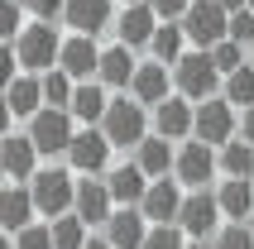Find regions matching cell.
<instances>
[{"label": "cell", "mask_w": 254, "mask_h": 249, "mask_svg": "<svg viewBox=\"0 0 254 249\" xmlns=\"http://www.w3.org/2000/svg\"><path fill=\"white\" fill-rule=\"evenodd\" d=\"M173 82H178V91H183L187 101H206V96L221 91L226 72H221V62H216L211 48H192V53H183L178 62H173Z\"/></svg>", "instance_id": "cell-1"}, {"label": "cell", "mask_w": 254, "mask_h": 249, "mask_svg": "<svg viewBox=\"0 0 254 249\" xmlns=\"http://www.w3.org/2000/svg\"><path fill=\"white\" fill-rule=\"evenodd\" d=\"M101 129L111 134L115 149H139L144 134H149V115H144V101L129 91V96H111L106 115H101Z\"/></svg>", "instance_id": "cell-2"}, {"label": "cell", "mask_w": 254, "mask_h": 249, "mask_svg": "<svg viewBox=\"0 0 254 249\" xmlns=\"http://www.w3.org/2000/svg\"><path fill=\"white\" fill-rule=\"evenodd\" d=\"M14 43V53H19V67L24 72H48L58 67V58H63V34L53 29V19H34V24H24V34Z\"/></svg>", "instance_id": "cell-3"}, {"label": "cell", "mask_w": 254, "mask_h": 249, "mask_svg": "<svg viewBox=\"0 0 254 249\" xmlns=\"http://www.w3.org/2000/svg\"><path fill=\"white\" fill-rule=\"evenodd\" d=\"M183 29L192 39V48H216L221 39H230V10L221 0H192L183 14Z\"/></svg>", "instance_id": "cell-4"}, {"label": "cell", "mask_w": 254, "mask_h": 249, "mask_svg": "<svg viewBox=\"0 0 254 249\" xmlns=\"http://www.w3.org/2000/svg\"><path fill=\"white\" fill-rule=\"evenodd\" d=\"M77 115L67 111V106H43L34 120H29V134H34V144H39L43 158H58V153L72 149V134H77Z\"/></svg>", "instance_id": "cell-5"}, {"label": "cell", "mask_w": 254, "mask_h": 249, "mask_svg": "<svg viewBox=\"0 0 254 249\" xmlns=\"http://www.w3.org/2000/svg\"><path fill=\"white\" fill-rule=\"evenodd\" d=\"M34 201H39V216H63V211L77 206V182H72V168H39L34 178Z\"/></svg>", "instance_id": "cell-6"}, {"label": "cell", "mask_w": 254, "mask_h": 249, "mask_svg": "<svg viewBox=\"0 0 254 249\" xmlns=\"http://www.w3.org/2000/svg\"><path fill=\"white\" fill-rule=\"evenodd\" d=\"M173 173L183 178V187H206V182L221 173V153H216V144H206V139H183L178 144V163H173Z\"/></svg>", "instance_id": "cell-7"}, {"label": "cell", "mask_w": 254, "mask_h": 249, "mask_svg": "<svg viewBox=\"0 0 254 249\" xmlns=\"http://www.w3.org/2000/svg\"><path fill=\"white\" fill-rule=\"evenodd\" d=\"M192 134L197 139H206V144H226V139H235L240 134V120H235V106H230L226 96H206V101H197V124H192Z\"/></svg>", "instance_id": "cell-8"}, {"label": "cell", "mask_w": 254, "mask_h": 249, "mask_svg": "<svg viewBox=\"0 0 254 249\" xmlns=\"http://www.w3.org/2000/svg\"><path fill=\"white\" fill-rule=\"evenodd\" d=\"M111 134L101 129V124H82L77 134H72V149H67V158H72V173H106V163H111Z\"/></svg>", "instance_id": "cell-9"}, {"label": "cell", "mask_w": 254, "mask_h": 249, "mask_svg": "<svg viewBox=\"0 0 254 249\" xmlns=\"http://www.w3.org/2000/svg\"><path fill=\"white\" fill-rule=\"evenodd\" d=\"M183 201H187V196H183V178L173 173V178H154V182H149V192H144L139 211H144L154 225H178Z\"/></svg>", "instance_id": "cell-10"}, {"label": "cell", "mask_w": 254, "mask_h": 249, "mask_svg": "<svg viewBox=\"0 0 254 249\" xmlns=\"http://www.w3.org/2000/svg\"><path fill=\"white\" fill-rule=\"evenodd\" d=\"M221 221H226V211H221L216 192H206V187H197V192L187 196V201H183V216H178V225L187 230V240H206Z\"/></svg>", "instance_id": "cell-11"}, {"label": "cell", "mask_w": 254, "mask_h": 249, "mask_svg": "<svg viewBox=\"0 0 254 249\" xmlns=\"http://www.w3.org/2000/svg\"><path fill=\"white\" fill-rule=\"evenodd\" d=\"M39 144H34V134H5V144H0V173L10 182H29L34 173H39Z\"/></svg>", "instance_id": "cell-12"}, {"label": "cell", "mask_w": 254, "mask_h": 249, "mask_svg": "<svg viewBox=\"0 0 254 249\" xmlns=\"http://www.w3.org/2000/svg\"><path fill=\"white\" fill-rule=\"evenodd\" d=\"M48 101H43V72H19L5 82V111L14 120H34Z\"/></svg>", "instance_id": "cell-13"}, {"label": "cell", "mask_w": 254, "mask_h": 249, "mask_svg": "<svg viewBox=\"0 0 254 249\" xmlns=\"http://www.w3.org/2000/svg\"><path fill=\"white\" fill-rule=\"evenodd\" d=\"M192 124H197V111H192V101L183 96V91H173L168 101H158L154 106V134L163 139H192Z\"/></svg>", "instance_id": "cell-14"}, {"label": "cell", "mask_w": 254, "mask_h": 249, "mask_svg": "<svg viewBox=\"0 0 254 249\" xmlns=\"http://www.w3.org/2000/svg\"><path fill=\"white\" fill-rule=\"evenodd\" d=\"M149 230H154V221H149L139 206H115L111 221H106V240H111L115 249H144Z\"/></svg>", "instance_id": "cell-15"}, {"label": "cell", "mask_w": 254, "mask_h": 249, "mask_svg": "<svg viewBox=\"0 0 254 249\" xmlns=\"http://www.w3.org/2000/svg\"><path fill=\"white\" fill-rule=\"evenodd\" d=\"M154 29H158V10L149 0H134V5H125V10L115 14V34H120V43H129V48H149Z\"/></svg>", "instance_id": "cell-16"}, {"label": "cell", "mask_w": 254, "mask_h": 249, "mask_svg": "<svg viewBox=\"0 0 254 249\" xmlns=\"http://www.w3.org/2000/svg\"><path fill=\"white\" fill-rule=\"evenodd\" d=\"M58 67H67L77 82H91L101 72V48H96V34H67L63 39V58Z\"/></svg>", "instance_id": "cell-17"}, {"label": "cell", "mask_w": 254, "mask_h": 249, "mask_svg": "<svg viewBox=\"0 0 254 249\" xmlns=\"http://www.w3.org/2000/svg\"><path fill=\"white\" fill-rule=\"evenodd\" d=\"M77 216H82L86 225H106L111 221V211H115V196H111V182L106 178H91L86 173L82 182H77Z\"/></svg>", "instance_id": "cell-18"}, {"label": "cell", "mask_w": 254, "mask_h": 249, "mask_svg": "<svg viewBox=\"0 0 254 249\" xmlns=\"http://www.w3.org/2000/svg\"><path fill=\"white\" fill-rule=\"evenodd\" d=\"M129 91H134L144 106H158V101H168L173 91H178V82H173V67H168V62H158V58L139 62V72H134Z\"/></svg>", "instance_id": "cell-19"}, {"label": "cell", "mask_w": 254, "mask_h": 249, "mask_svg": "<svg viewBox=\"0 0 254 249\" xmlns=\"http://www.w3.org/2000/svg\"><path fill=\"white\" fill-rule=\"evenodd\" d=\"M63 19L72 34H101L115 24V0H67Z\"/></svg>", "instance_id": "cell-20"}, {"label": "cell", "mask_w": 254, "mask_h": 249, "mask_svg": "<svg viewBox=\"0 0 254 249\" xmlns=\"http://www.w3.org/2000/svg\"><path fill=\"white\" fill-rule=\"evenodd\" d=\"M34 216H39V201H34V187L29 182H10L5 187V196H0V225L5 230H24V225H34Z\"/></svg>", "instance_id": "cell-21"}, {"label": "cell", "mask_w": 254, "mask_h": 249, "mask_svg": "<svg viewBox=\"0 0 254 249\" xmlns=\"http://www.w3.org/2000/svg\"><path fill=\"white\" fill-rule=\"evenodd\" d=\"M134 72H139V62H134V48L129 43H111V48H101V82L111 86V91H125L129 82H134Z\"/></svg>", "instance_id": "cell-22"}, {"label": "cell", "mask_w": 254, "mask_h": 249, "mask_svg": "<svg viewBox=\"0 0 254 249\" xmlns=\"http://www.w3.org/2000/svg\"><path fill=\"white\" fill-rule=\"evenodd\" d=\"M111 86L101 82V77H91V82H77V91H72V106L67 111L77 115V124H101V115H106V106H111V96H106Z\"/></svg>", "instance_id": "cell-23"}, {"label": "cell", "mask_w": 254, "mask_h": 249, "mask_svg": "<svg viewBox=\"0 0 254 249\" xmlns=\"http://www.w3.org/2000/svg\"><path fill=\"white\" fill-rule=\"evenodd\" d=\"M106 182H111V196H115V206H139L154 178H149V173H144L139 163H120V168H115V173H111Z\"/></svg>", "instance_id": "cell-24"}, {"label": "cell", "mask_w": 254, "mask_h": 249, "mask_svg": "<svg viewBox=\"0 0 254 249\" xmlns=\"http://www.w3.org/2000/svg\"><path fill=\"white\" fill-rule=\"evenodd\" d=\"M216 201L226 211V221H250L254 216V178H226L216 187Z\"/></svg>", "instance_id": "cell-25"}, {"label": "cell", "mask_w": 254, "mask_h": 249, "mask_svg": "<svg viewBox=\"0 0 254 249\" xmlns=\"http://www.w3.org/2000/svg\"><path fill=\"white\" fill-rule=\"evenodd\" d=\"M134 163H139L149 178H168L173 163H178V144H173V139H163V134H144L139 153H134Z\"/></svg>", "instance_id": "cell-26"}, {"label": "cell", "mask_w": 254, "mask_h": 249, "mask_svg": "<svg viewBox=\"0 0 254 249\" xmlns=\"http://www.w3.org/2000/svg\"><path fill=\"white\" fill-rule=\"evenodd\" d=\"M187 29H183V19H158V29H154V39H149V58H158V62H178V58L187 53Z\"/></svg>", "instance_id": "cell-27"}, {"label": "cell", "mask_w": 254, "mask_h": 249, "mask_svg": "<svg viewBox=\"0 0 254 249\" xmlns=\"http://www.w3.org/2000/svg\"><path fill=\"white\" fill-rule=\"evenodd\" d=\"M216 153H221V173H226V178H254V144L245 134L226 139Z\"/></svg>", "instance_id": "cell-28"}, {"label": "cell", "mask_w": 254, "mask_h": 249, "mask_svg": "<svg viewBox=\"0 0 254 249\" xmlns=\"http://www.w3.org/2000/svg\"><path fill=\"white\" fill-rule=\"evenodd\" d=\"M53 240L58 249H86V221L77 216V211H63V216H53Z\"/></svg>", "instance_id": "cell-29"}, {"label": "cell", "mask_w": 254, "mask_h": 249, "mask_svg": "<svg viewBox=\"0 0 254 249\" xmlns=\"http://www.w3.org/2000/svg\"><path fill=\"white\" fill-rule=\"evenodd\" d=\"M226 101L235 111H250L254 106V62H245V67H235L226 77Z\"/></svg>", "instance_id": "cell-30"}, {"label": "cell", "mask_w": 254, "mask_h": 249, "mask_svg": "<svg viewBox=\"0 0 254 249\" xmlns=\"http://www.w3.org/2000/svg\"><path fill=\"white\" fill-rule=\"evenodd\" d=\"M72 91H77V77L67 67H48L43 72V101L48 106H72Z\"/></svg>", "instance_id": "cell-31"}, {"label": "cell", "mask_w": 254, "mask_h": 249, "mask_svg": "<svg viewBox=\"0 0 254 249\" xmlns=\"http://www.w3.org/2000/svg\"><path fill=\"white\" fill-rule=\"evenodd\" d=\"M192 240H187L183 225H154L149 230V240H144V249H187Z\"/></svg>", "instance_id": "cell-32"}, {"label": "cell", "mask_w": 254, "mask_h": 249, "mask_svg": "<svg viewBox=\"0 0 254 249\" xmlns=\"http://www.w3.org/2000/svg\"><path fill=\"white\" fill-rule=\"evenodd\" d=\"M10 249H58L53 225H48V230H43V225H24V230H14Z\"/></svg>", "instance_id": "cell-33"}, {"label": "cell", "mask_w": 254, "mask_h": 249, "mask_svg": "<svg viewBox=\"0 0 254 249\" xmlns=\"http://www.w3.org/2000/svg\"><path fill=\"white\" fill-rule=\"evenodd\" d=\"M216 249H254V230L250 221H230L221 235H216Z\"/></svg>", "instance_id": "cell-34"}, {"label": "cell", "mask_w": 254, "mask_h": 249, "mask_svg": "<svg viewBox=\"0 0 254 249\" xmlns=\"http://www.w3.org/2000/svg\"><path fill=\"white\" fill-rule=\"evenodd\" d=\"M211 53H216V62H221V72H226V77H230L235 67H245V62H250V58H245V43H235V39H221Z\"/></svg>", "instance_id": "cell-35"}, {"label": "cell", "mask_w": 254, "mask_h": 249, "mask_svg": "<svg viewBox=\"0 0 254 249\" xmlns=\"http://www.w3.org/2000/svg\"><path fill=\"white\" fill-rule=\"evenodd\" d=\"M24 0H5L0 5V29H5V39H19L24 34V10H19Z\"/></svg>", "instance_id": "cell-36"}, {"label": "cell", "mask_w": 254, "mask_h": 249, "mask_svg": "<svg viewBox=\"0 0 254 249\" xmlns=\"http://www.w3.org/2000/svg\"><path fill=\"white\" fill-rule=\"evenodd\" d=\"M230 39H235V43H250V48H254V10H250V5L230 14Z\"/></svg>", "instance_id": "cell-37"}, {"label": "cell", "mask_w": 254, "mask_h": 249, "mask_svg": "<svg viewBox=\"0 0 254 249\" xmlns=\"http://www.w3.org/2000/svg\"><path fill=\"white\" fill-rule=\"evenodd\" d=\"M24 10L34 14V19H63L67 0H24Z\"/></svg>", "instance_id": "cell-38"}, {"label": "cell", "mask_w": 254, "mask_h": 249, "mask_svg": "<svg viewBox=\"0 0 254 249\" xmlns=\"http://www.w3.org/2000/svg\"><path fill=\"white\" fill-rule=\"evenodd\" d=\"M149 5H154V10H158V19H183L192 0H149Z\"/></svg>", "instance_id": "cell-39"}, {"label": "cell", "mask_w": 254, "mask_h": 249, "mask_svg": "<svg viewBox=\"0 0 254 249\" xmlns=\"http://www.w3.org/2000/svg\"><path fill=\"white\" fill-rule=\"evenodd\" d=\"M240 134H245V139H250V144H254V106H250V111H245V120H240Z\"/></svg>", "instance_id": "cell-40"}, {"label": "cell", "mask_w": 254, "mask_h": 249, "mask_svg": "<svg viewBox=\"0 0 254 249\" xmlns=\"http://www.w3.org/2000/svg\"><path fill=\"white\" fill-rule=\"evenodd\" d=\"M221 5H226V10L235 14V10H245V5H250V0H221Z\"/></svg>", "instance_id": "cell-41"}, {"label": "cell", "mask_w": 254, "mask_h": 249, "mask_svg": "<svg viewBox=\"0 0 254 249\" xmlns=\"http://www.w3.org/2000/svg\"><path fill=\"white\" fill-rule=\"evenodd\" d=\"M86 249H115L111 240H86Z\"/></svg>", "instance_id": "cell-42"}, {"label": "cell", "mask_w": 254, "mask_h": 249, "mask_svg": "<svg viewBox=\"0 0 254 249\" xmlns=\"http://www.w3.org/2000/svg\"><path fill=\"white\" fill-rule=\"evenodd\" d=\"M187 249H216V245H206V240H192V245H187Z\"/></svg>", "instance_id": "cell-43"}, {"label": "cell", "mask_w": 254, "mask_h": 249, "mask_svg": "<svg viewBox=\"0 0 254 249\" xmlns=\"http://www.w3.org/2000/svg\"><path fill=\"white\" fill-rule=\"evenodd\" d=\"M120 5H134V0H120Z\"/></svg>", "instance_id": "cell-44"}, {"label": "cell", "mask_w": 254, "mask_h": 249, "mask_svg": "<svg viewBox=\"0 0 254 249\" xmlns=\"http://www.w3.org/2000/svg\"><path fill=\"white\" fill-rule=\"evenodd\" d=\"M250 230H254V216H250Z\"/></svg>", "instance_id": "cell-45"}, {"label": "cell", "mask_w": 254, "mask_h": 249, "mask_svg": "<svg viewBox=\"0 0 254 249\" xmlns=\"http://www.w3.org/2000/svg\"><path fill=\"white\" fill-rule=\"evenodd\" d=\"M250 10H254V0H250Z\"/></svg>", "instance_id": "cell-46"}]
</instances>
